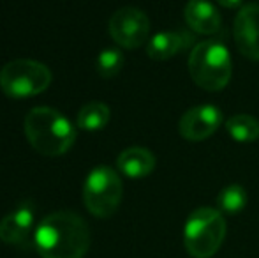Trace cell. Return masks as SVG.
Here are the masks:
<instances>
[{
  "label": "cell",
  "instance_id": "8fae6325",
  "mask_svg": "<svg viewBox=\"0 0 259 258\" xmlns=\"http://www.w3.org/2000/svg\"><path fill=\"white\" fill-rule=\"evenodd\" d=\"M185 20L189 27L199 34H213L221 27V14L208 0H189L185 6Z\"/></svg>",
  "mask_w": 259,
  "mask_h": 258
},
{
  "label": "cell",
  "instance_id": "6da1fadb",
  "mask_svg": "<svg viewBox=\"0 0 259 258\" xmlns=\"http://www.w3.org/2000/svg\"><path fill=\"white\" fill-rule=\"evenodd\" d=\"M34 242L42 258H85L90 248V228L79 214L57 210L41 219Z\"/></svg>",
  "mask_w": 259,
  "mask_h": 258
},
{
  "label": "cell",
  "instance_id": "7a4b0ae2",
  "mask_svg": "<svg viewBox=\"0 0 259 258\" xmlns=\"http://www.w3.org/2000/svg\"><path fill=\"white\" fill-rule=\"evenodd\" d=\"M28 143L42 156H64L74 145L76 129L58 110L50 106H35L23 121Z\"/></svg>",
  "mask_w": 259,
  "mask_h": 258
},
{
  "label": "cell",
  "instance_id": "4fadbf2b",
  "mask_svg": "<svg viewBox=\"0 0 259 258\" xmlns=\"http://www.w3.org/2000/svg\"><path fill=\"white\" fill-rule=\"evenodd\" d=\"M187 35L182 32H160L148 41L147 53L154 60H167L187 45Z\"/></svg>",
  "mask_w": 259,
  "mask_h": 258
},
{
  "label": "cell",
  "instance_id": "9a60e30c",
  "mask_svg": "<svg viewBox=\"0 0 259 258\" xmlns=\"http://www.w3.org/2000/svg\"><path fill=\"white\" fill-rule=\"evenodd\" d=\"M226 129L240 143H250L259 138V121L247 114L233 115L226 122Z\"/></svg>",
  "mask_w": 259,
  "mask_h": 258
},
{
  "label": "cell",
  "instance_id": "2e32d148",
  "mask_svg": "<svg viewBox=\"0 0 259 258\" xmlns=\"http://www.w3.org/2000/svg\"><path fill=\"white\" fill-rule=\"evenodd\" d=\"M247 205V193L242 186L231 184L226 186L217 196V207L224 214H238Z\"/></svg>",
  "mask_w": 259,
  "mask_h": 258
},
{
  "label": "cell",
  "instance_id": "3957f363",
  "mask_svg": "<svg viewBox=\"0 0 259 258\" xmlns=\"http://www.w3.org/2000/svg\"><path fill=\"white\" fill-rule=\"evenodd\" d=\"M226 219L219 209L201 207L187 217L184 244L192 258H211L226 239Z\"/></svg>",
  "mask_w": 259,
  "mask_h": 258
},
{
  "label": "cell",
  "instance_id": "9c48e42d",
  "mask_svg": "<svg viewBox=\"0 0 259 258\" xmlns=\"http://www.w3.org/2000/svg\"><path fill=\"white\" fill-rule=\"evenodd\" d=\"M235 43L238 52L250 60H259V6L247 4L235 20Z\"/></svg>",
  "mask_w": 259,
  "mask_h": 258
},
{
  "label": "cell",
  "instance_id": "5bb4252c",
  "mask_svg": "<svg viewBox=\"0 0 259 258\" xmlns=\"http://www.w3.org/2000/svg\"><path fill=\"white\" fill-rule=\"evenodd\" d=\"M109 117H111V112H109L108 104L101 103V101H92L79 110L76 124L85 131H99L109 122Z\"/></svg>",
  "mask_w": 259,
  "mask_h": 258
},
{
  "label": "cell",
  "instance_id": "52a82bcc",
  "mask_svg": "<svg viewBox=\"0 0 259 258\" xmlns=\"http://www.w3.org/2000/svg\"><path fill=\"white\" fill-rule=\"evenodd\" d=\"M109 35L118 46L127 50L140 48L148 39L150 20L141 9L136 7H122L118 9L108 23Z\"/></svg>",
  "mask_w": 259,
  "mask_h": 258
},
{
  "label": "cell",
  "instance_id": "5b68a950",
  "mask_svg": "<svg viewBox=\"0 0 259 258\" xmlns=\"http://www.w3.org/2000/svg\"><path fill=\"white\" fill-rule=\"evenodd\" d=\"M52 80V71L45 64L30 59L11 60L0 69V89L13 99H25L45 92Z\"/></svg>",
  "mask_w": 259,
  "mask_h": 258
},
{
  "label": "cell",
  "instance_id": "30bf717a",
  "mask_svg": "<svg viewBox=\"0 0 259 258\" xmlns=\"http://www.w3.org/2000/svg\"><path fill=\"white\" fill-rule=\"evenodd\" d=\"M34 232V210L28 205L13 210L0 221V241L9 246H25Z\"/></svg>",
  "mask_w": 259,
  "mask_h": 258
},
{
  "label": "cell",
  "instance_id": "e0dca14e",
  "mask_svg": "<svg viewBox=\"0 0 259 258\" xmlns=\"http://www.w3.org/2000/svg\"><path fill=\"white\" fill-rule=\"evenodd\" d=\"M123 64H125V59H123L122 52L115 48H108L103 50L97 57V72H99L103 78H113L116 76L120 71H122Z\"/></svg>",
  "mask_w": 259,
  "mask_h": 258
},
{
  "label": "cell",
  "instance_id": "7c38bea8",
  "mask_svg": "<svg viewBox=\"0 0 259 258\" xmlns=\"http://www.w3.org/2000/svg\"><path fill=\"white\" fill-rule=\"evenodd\" d=\"M116 166L123 175L131 179H141L155 168V156L148 149L143 147H131L125 149L116 159Z\"/></svg>",
  "mask_w": 259,
  "mask_h": 258
},
{
  "label": "cell",
  "instance_id": "8992f818",
  "mask_svg": "<svg viewBox=\"0 0 259 258\" xmlns=\"http://www.w3.org/2000/svg\"><path fill=\"white\" fill-rule=\"evenodd\" d=\"M123 186L118 173L109 166H96L83 186V202L96 217H109L120 207Z\"/></svg>",
  "mask_w": 259,
  "mask_h": 258
},
{
  "label": "cell",
  "instance_id": "ba28073f",
  "mask_svg": "<svg viewBox=\"0 0 259 258\" xmlns=\"http://www.w3.org/2000/svg\"><path fill=\"white\" fill-rule=\"evenodd\" d=\"M222 124V112L213 104H201L185 112L180 119V134L189 141H203L210 138Z\"/></svg>",
  "mask_w": 259,
  "mask_h": 258
},
{
  "label": "cell",
  "instance_id": "ac0fdd59",
  "mask_svg": "<svg viewBox=\"0 0 259 258\" xmlns=\"http://www.w3.org/2000/svg\"><path fill=\"white\" fill-rule=\"evenodd\" d=\"M217 4H221L222 7H228V9H233V7H238L242 4V0H215Z\"/></svg>",
  "mask_w": 259,
  "mask_h": 258
},
{
  "label": "cell",
  "instance_id": "277c9868",
  "mask_svg": "<svg viewBox=\"0 0 259 258\" xmlns=\"http://www.w3.org/2000/svg\"><path fill=\"white\" fill-rule=\"evenodd\" d=\"M189 72L198 87L217 92L231 80V55L219 41H203L194 46L189 57Z\"/></svg>",
  "mask_w": 259,
  "mask_h": 258
}]
</instances>
